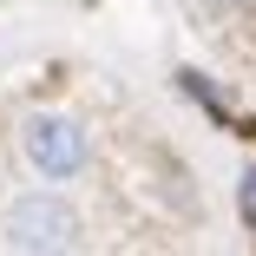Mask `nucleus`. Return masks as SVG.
Instances as JSON below:
<instances>
[{
  "label": "nucleus",
  "instance_id": "nucleus-1",
  "mask_svg": "<svg viewBox=\"0 0 256 256\" xmlns=\"http://www.w3.org/2000/svg\"><path fill=\"white\" fill-rule=\"evenodd\" d=\"M20 158L46 184H72V178L92 171V132H86L79 112H33L20 125Z\"/></svg>",
  "mask_w": 256,
  "mask_h": 256
},
{
  "label": "nucleus",
  "instance_id": "nucleus-2",
  "mask_svg": "<svg viewBox=\"0 0 256 256\" xmlns=\"http://www.w3.org/2000/svg\"><path fill=\"white\" fill-rule=\"evenodd\" d=\"M0 243L7 250H26V256H60V250H79L86 243V224L66 197L40 190V197H14L7 217H0Z\"/></svg>",
  "mask_w": 256,
  "mask_h": 256
},
{
  "label": "nucleus",
  "instance_id": "nucleus-3",
  "mask_svg": "<svg viewBox=\"0 0 256 256\" xmlns=\"http://www.w3.org/2000/svg\"><path fill=\"white\" fill-rule=\"evenodd\" d=\"M236 224H243V230L256 236V164H250V171L236 178Z\"/></svg>",
  "mask_w": 256,
  "mask_h": 256
},
{
  "label": "nucleus",
  "instance_id": "nucleus-4",
  "mask_svg": "<svg viewBox=\"0 0 256 256\" xmlns=\"http://www.w3.org/2000/svg\"><path fill=\"white\" fill-rule=\"evenodd\" d=\"M204 14H217V20H250L256 0H204Z\"/></svg>",
  "mask_w": 256,
  "mask_h": 256
}]
</instances>
